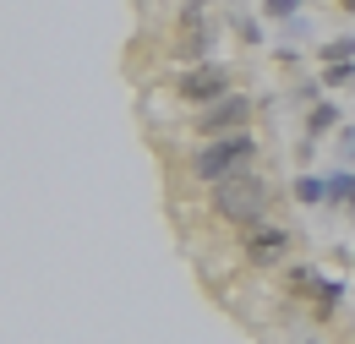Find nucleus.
<instances>
[{"instance_id":"obj_1","label":"nucleus","mask_w":355,"mask_h":344,"mask_svg":"<svg viewBox=\"0 0 355 344\" xmlns=\"http://www.w3.org/2000/svg\"><path fill=\"white\" fill-rule=\"evenodd\" d=\"M214 214L230 218V224H241V230L268 224V180H263L257 170L219 180V186H214Z\"/></svg>"},{"instance_id":"obj_2","label":"nucleus","mask_w":355,"mask_h":344,"mask_svg":"<svg viewBox=\"0 0 355 344\" xmlns=\"http://www.w3.org/2000/svg\"><path fill=\"white\" fill-rule=\"evenodd\" d=\"M257 164V137L252 131H235V137H214V142H202L197 153H191V175L197 180H230V175H246Z\"/></svg>"},{"instance_id":"obj_3","label":"nucleus","mask_w":355,"mask_h":344,"mask_svg":"<svg viewBox=\"0 0 355 344\" xmlns=\"http://www.w3.org/2000/svg\"><path fill=\"white\" fill-rule=\"evenodd\" d=\"M214 44H219V28H214V17H208V0H186V6H180L175 55L186 66H202V60H214Z\"/></svg>"},{"instance_id":"obj_4","label":"nucleus","mask_w":355,"mask_h":344,"mask_svg":"<svg viewBox=\"0 0 355 344\" xmlns=\"http://www.w3.org/2000/svg\"><path fill=\"white\" fill-rule=\"evenodd\" d=\"M252 126V98L246 93H224L219 104H208L202 115H197V131H202V142H214V137H235V131Z\"/></svg>"},{"instance_id":"obj_5","label":"nucleus","mask_w":355,"mask_h":344,"mask_svg":"<svg viewBox=\"0 0 355 344\" xmlns=\"http://www.w3.org/2000/svg\"><path fill=\"white\" fill-rule=\"evenodd\" d=\"M175 93L186 104H202V110H208V104H219L224 93H235V87H230V71H224L219 60H202V66H186V77L175 83Z\"/></svg>"},{"instance_id":"obj_6","label":"nucleus","mask_w":355,"mask_h":344,"mask_svg":"<svg viewBox=\"0 0 355 344\" xmlns=\"http://www.w3.org/2000/svg\"><path fill=\"white\" fill-rule=\"evenodd\" d=\"M290 252V235L279 230V224H257V230H246V257L252 262H279Z\"/></svg>"},{"instance_id":"obj_7","label":"nucleus","mask_w":355,"mask_h":344,"mask_svg":"<svg viewBox=\"0 0 355 344\" xmlns=\"http://www.w3.org/2000/svg\"><path fill=\"white\" fill-rule=\"evenodd\" d=\"M328 203L345 208V214H355V170H334L328 175Z\"/></svg>"},{"instance_id":"obj_8","label":"nucleus","mask_w":355,"mask_h":344,"mask_svg":"<svg viewBox=\"0 0 355 344\" xmlns=\"http://www.w3.org/2000/svg\"><path fill=\"white\" fill-rule=\"evenodd\" d=\"M328 131H339V104H311V115H306V137L317 142V137H328Z\"/></svg>"},{"instance_id":"obj_9","label":"nucleus","mask_w":355,"mask_h":344,"mask_svg":"<svg viewBox=\"0 0 355 344\" xmlns=\"http://www.w3.org/2000/svg\"><path fill=\"white\" fill-rule=\"evenodd\" d=\"M311 295H317V311H322V317H334L339 301H345V279H317V284H311Z\"/></svg>"},{"instance_id":"obj_10","label":"nucleus","mask_w":355,"mask_h":344,"mask_svg":"<svg viewBox=\"0 0 355 344\" xmlns=\"http://www.w3.org/2000/svg\"><path fill=\"white\" fill-rule=\"evenodd\" d=\"M295 197H301L306 208L328 203V180H322V175H295Z\"/></svg>"},{"instance_id":"obj_11","label":"nucleus","mask_w":355,"mask_h":344,"mask_svg":"<svg viewBox=\"0 0 355 344\" xmlns=\"http://www.w3.org/2000/svg\"><path fill=\"white\" fill-rule=\"evenodd\" d=\"M317 55H322V66H339V60H355V39H350V33H339V39H328V44H322Z\"/></svg>"},{"instance_id":"obj_12","label":"nucleus","mask_w":355,"mask_h":344,"mask_svg":"<svg viewBox=\"0 0 355 344\" xmlns=\"http://www.w3.org/2000/svg\"><path fill=\"white\" fill-rule=\"evenodd\" d=\"M317 83H322V87H334V93H339V87H355V60H339V66H322V77H317Z\"/></svg>"},{"instance_id":"obj_13","label":"nucleus","mask_w":355,"mask_h":344,"mask_svg":"<svg viewBox=\"0 0 355 344\" xmlns=\"http://www.w3.org/2000/svg\"><path fill=\"white\" fill-rule=\"evenodd\" d=\"M268 17H279V22H295L301 17V0H263Z\"/></svg>"},{"instance_id":"obj_14","label":"nucleus","mask_w":355,"mask_h":344,"mask_svg":"<svg viewBox=\"0 0 355 344\" xmlns=\"http://www.w3.org/2000/svg\"><path fill=\"white\" fill-rule=\"evenodd\" d=\"M339 148H345V159H355V126H339Z\"/></svg>"},{"instance_id":"obj_15","label":"nucleus","mask_w":355,"mask_h":344,"mask_svg":"<svg viewBox=\"0 0 355 344\" xmlns=\"http://www.w3.org/2000/svg\"><path fill=\"white\" fill-rule=\"evenodd\" d=\"M241 39H246V44H257V39H263V28H257L252 17H241Z\"/></svg>"},{"instance_id":"obj_16","label":"nucleus","mask_w":355,"mask_h":344,"mask_svg":"<svg viewBox=\"0 0 355 344\" xmlns=\"http://www.w3.org/2000/svg\"><path fill=\"white\" fill-rule=\"evenodd\" d=\"M339 11H350V17H355V0H339Z\"/></svg>"},{"instance_id":"obj_17","label":"nucleus","mask_w":355,"mask_h":344,"mask_svg":"<svg viewBox=\"0 0 355 344\" xmlns=\"http://www.w3.org/2000/svg\"><path fill=\"white\" fill-rule=\"evenodd\" d=\"M301 344H317V339H301Z\"/></svg>"}]
</instances>
